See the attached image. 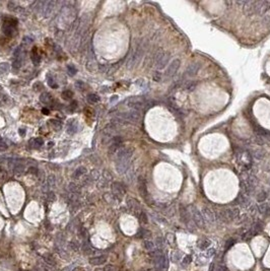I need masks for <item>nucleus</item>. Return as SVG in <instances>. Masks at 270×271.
<instances>
[{
  "label": "nucleus",
  "mask_w": 270,
  "mask_h": 271,
  "mask_svg": "<svg viewBox=\"0 0 270 271\" xmlns=\"http://www.w3.org/2000/svg\"><path fill=\"white\" fill-rule=\"evenodd\" d=\"M137 235L139 237H141V238H147V237L152 236V233L148 232V231H146V229H139V232H138Z\"/></svg>",
  "instance_id": "obj_35"
},
{
  "label": "nucleus",
  "mask_w": 270,
  "mask_h": 271,
  "mask_svg": "<svg viewBox=\"0 0 270 271\" xmlns=\"http://www.w3.org/2000/svg\"><path fill=\"white\" fill-rule=\"evenodd\" d=\"M267 197H268V193L266 192V191H260V192L256 195V199L259 203H262V202L266 201Z\"/></svg>",
  "instance_id": "obj_26"
},
{
  "label": "nucleus",
  "mask_w": 270,
  "mask_h": 271,
  "mask_svg": "<svg viewBox=\"0 0 270 271\" xmlns=\"http://www.w3.org/2000/svg\"><path fill=\"white\" fill-rule=\"evenodd\" d=\"M142 55H143V49H142L141 47H138V48L135 49L128 61V67H132V66L137 64L140 59H141Z\"/></svg>",
  "instance_id": "obj_13"
},
{
  "label": "nucleus",
  "mask_w": 270,
  "mask_h": 271,
  "mask_svg": "<svg viewBox=\"0 0 270 271\" xmlns=\"http://www.w3.org/2000/svg\"><path fill=\"white\" fill-rule=\"evenodd\" d=\"M244 4V11L248 15L252 14H264L270 9V1H245L240 2Z\"/></svg>",
  "instance_id": "obj_2"
},
{
  "label": "nucleus",
  "mask_w": 270,
  "mask_h": 271,
  "mask_svg": "<svg viewBox=\"0 0 270 271\" xmlns=\"http://www.w3.org/2000/svg\"><path fill=\"white\" fill-rule=\"evenodd\" d=\"M95 271H104V268H97Z\"/></svg>",
  "instance_id": "obj_57"
},
{
  "label": "nucleus",
  "mask_w": 270,
  "mask_h": 271,
  "mask_svg": "<svg viewBox=\"0 0 270 271\" xmlns=\"http://www.w3.org/2000/svg\"><path fill=\"white\" fill-rule=\"evenodd\" d=\"M40 60H41V58H40V55L37 52V48H34L33 53H32V61L34 62V64L38 65L40 63Z\"/></svg>",
  "instance_id": "obj_28"
},
{
  "label": "nucleus",
  "mask_w": 270,
  "mask_h": 271,
  "mask_svg": "<svg viewBox=\"0 0 270 271\" xmlns=\"http://www.w3.org/2000/svg\"><path fill=\"white\" fill-rule=\"evenodd\" d=\"M112 192H113V196H114L115 198L121 200L124 195H125L126 189L123 184L119 183V182H114V183L112 184Z\"/></svg>",
  "instance_id": "obj_11"
},
{
  "label": "nucleus",
  "mask_w": 270,
  "mask_h": 271,
  "mask_svg": "<svg viewBox=\"0 0 270 271\" xmlns=\"http://www.w3.org/2000/svg\"><path fill=\"white\" fill-rule=\"evenodd\" d=\"M23 170H24V165H22L21 162H17V164L14 165L13 171L15 174H21V173L23 172Z\"/></svg>",
  "instance_id": "obj_30"
},
{
  "label": "nucleus",
  "mask_w": 270,
  "mask_h": 271,
  "mask_svg": "<svg viewBox=\"0 0 270 271\" xmlns=\"http://www.w3.org/2000/svg\"><path fill=\"white\" fill-rule=\"evenodd\" d=\"M170 59H171L170 53H168V52H165V51L158 52L156 56V62H154L156 69H158V70L163 69V68L169 64Z\"/></svg>",
  "instance_id": "obj_5"
},
{
  "label": "nucleus",
  "mask_w": 270,
  "mask_h": 271,
  "mask_svg": "<svg viewBox=\"0 0 270 271\" xmlns=\"http://www.w3.org/2000/svg\"><path fill=\"white\" fill-rule=\"evenodd\" d=\"M237 201L240 205H243V206H248V205L250 204V200L247 197V195L243 194V193H240V194L238 195Z\"/></svg>",
  "instance_id": "obj_20"
},
{
  "label": "nucleus",
  "mask_w": 270,
  "mask_h": 271,
  "mask_svg": "<svg viewBox=\"0 0 270 271\" xmlns=\"http://www.w3.org/2000/svg\"><path fill=\"white\" fill-rule=\"evenodd\" d=\"M40 101L46 105H50V104H52V102H53V97H52V95H50V93H44L41 95V97H40Z\"/></svg>",
  "instance_id": "obj_23"
},
{
  "label": "nucleus",
  "mask_w": 270,
  "mask_h": 271,
  "mask_svg": "<svg viewBox=\"0 0 270 271\" xmlns=\"http://www.w3.org/2000/svg\"><path fill=\"white\" fill-rule=\"evenodd\" d=\"M7 144L5 143V141L3 140L1 137H0V151H3V150H6L7 149Z\"/></svg>",
  "instance_id": "obj_44"
},
{
  "label": "nucleus",
  "mask_w": 270,
  "mask_h": 271,
  "mask_svg": "<svg viewBox=\"0 0 270 271\" xmlns=\"http://www.w3.org/2000/svg\"><path fill=\"white\" fill-rule=\"evenodd\" d=\"M23 40H24V41H23V42H24V43H26V44H30V43H32V42H33V40H32V39H30V38H24V39H23Z\"/></svg>",
  "instance_id": "obj_52"
},
{
  "label": "nucleus",
  "mask_w": 270,
  "mask_h": 271,
  "mask_svg": "<svg viewBox=\"0 0 270 271\" xmlns=\"http://www.w3.org/2000/svg\"><path fill=\"white\" fill-rule=\"evenodd\" d=\"M10 70V66L8 63H1L0 64V73L1 74H5Z\"/></svg>",
  "instance_id": "obj_31"
},
{
  "label": "nucleus",
  "mask_w": 270,
  "mask_h": 271,
  "mask_svg": "<svg viewBox=\"0 0 270 271\" xmlns=\"http://www.w3.org/2000/svg\"><path fill=\"white\" fill-rule=\"evenodd\" d=\"M76 87H78L79 89H81V90H84V86H85V84L82 82V81H77L76 82Z\"/></svg>",
  "instance_id": "obj_47"
},
{
  "label": "nucleus",
  "mask_w": 270,
  "mask_h": 271,
  "mask_svg": "<svg viewBox=\"0 0 270 271\" xmlns=\"http://www.w3.org/2000/svg\"><path fill=\"white\" fill-rule=\"evenodd\" d=\"M198 248H200L201 250H205L208 248V246H210V241L207 239H200L197 242Z\"/></svg>",
  "instance_id": "obj_24"
},
{
  "label": "nucleus",
  "mask_w": 270,
  "mask_h": 271,
  "mask_svg": "<svg viewBox=\"0 0 270 271\" xmlns=\"http://www.w3.org/2000/svg\"><path fill=\"white\" fill-rule=\"evenodd\" d=\"M118 120L125 121V122H130V123H137L141 120V114H140V111L131 110V111L129 112H125V113L120 114L118 116Z\"/></svg>",
  "instance_id": "obj_4"
},
{
  "label": "nucleus",
  "mask_w": 270,
  "mask_h": 271,
  "mask_svg": "<svg viewBox=\"0 0 270 271\" xmlns=\"http://www.w3.org/2000/svg\"><path fill=\"white\" fill-rule=\"evenodd\" d=\"M47 78H48V84H49L51 87L55 88L57 87V84H56V81H54V78L52 77L51 74H49L48 76H47Z\"/></svg>",
  "instance_id": "obj_38"
},
{
  "label": "nucleus",
  "mask_w": 270,
  "mask_h": 271,
  "mask_svg": "<svg viewBox=\"0 0 270 271\" xmlns=\"http://www.w3.org/2000/svg\"><path fill=\"white\" fill-rule=\"evenodd\" d=\"M180 259H181V253L180 252H172V254H171V260H172V262L177 263V262L180 261Z\"/></svg>",
  "instance_id": "obj_32"
},
{
  "label": "nucleus",
  "mask_w": 270,
  "mask_h": 271,
  "mask_svg": "<svg viewBox=\"0 0 270 271\" xmlns=\"http://www.w3.org/2000/svg\"><path fill=\"white\" fill-rule=\"evenodd\" d=\"M167 241L169 242V244H170V245H174L175 242H176V238H175V235H174V234H171V233H169V234L167 235Z\"/></svg>",
  "instance_id": "obj_39"
},
{
  "label": "nucleus",
  "mask_w": 270,
  "mask_h": 271,
  "mask_svg": "<svg viewBox=\"0 0 270 271\" xmlns=\"http://www.w3.org/2000/svg\"><path fill=\"white\" fill-rule=\"evenodd\" d=\"M49 125L55 131H58V130L61 129V122L58 120H55V119H51L49 121Z\"/></svg>",
  "instance_id": "obj_25"
},
{
  "label": "nucleus",
  "mask_w": 270,
  "mask_h": 271,
  "mask_svg": "<svg viewBox=\"0 0 270 271\" xmlns=\"http://www.w3.org/2000/svg\"><path fill=\"white\" fill-rule=\"evenodd\" d=\"M154 80H156V81H161V74L159 73V72H156V74H154Z\"/></svg>",
  "instance_id": "obj_48"
},
{
  "label": "nucleus",
  "mask_w": 270,
  "mask_h": 271,
  "mask_svg": "<svg viewBox=\"0 0 270 271\" xmlns=\"http://www.w3.org/2000/svg\"><path fill=\"white\" fill-rule=\"evenodd\" d=\"M30 173H33V174H38L37 169H36V168H30Z\"/></svg>",
  "instance_id": "obj_54"
},
{
  "label": "nucleus",
  "mask_w": 270,
  "mask_h": 271,
  "mask_svg": "<svg viewBox=\"0 0 270 271\" xmlns=\"http://www.w3.org/2000/svg\"><path fill=\"white\" fill-rule=\"evenodd\" d=\"M132 154L133 148L131 147H123L116 152V170L119 174H123L129 169Z\"/></svg>",
  "instance_id": "obj_1"
},
{
  "label": "nucleus",
  "mask_w": 270,
  "mask_h": 271,
  "mask_svg": "<svg viewBox=\"0 0 270 271\" xmlns=\"http://www.w3.org/2000/svg\"><path fill=\"white\" fill-rule=\"evenodd\" d=\"M106 261H107V256L105 255L98 256V257H93L89 259V263H91V265H98V266L104 264Z\"/></svg>",
  "instance_id": "obj_18"
},
{
  "label": "nucleus",
  "mask_w": 270,
  "mask_h": 271,
  "mask_svg": "<svg viewBox=\"0 0 270 271\" xmlns=\"http://www.w3.org/2000/svg\"><path fill=\"white\" fill-rule=\"evenodd\" d=\"M42 113L44 114V115H49L50 112H49V110H48V109H46V108H44V109L42 110Z\"/></svg>",
  "instance_id": "obj_53"
},
{
  "label": "nucleus",
  "mask_w": 270,
  "mask_h": 271,
  "mask_svg": "<svg viewBox=\"0 0 270 271\" xmlns=\"http://www.w3.org/2000/svg\"><path fill=\"white\" fill-rule=\"evenodd\" d=\"M257 234H258V233H257L256 231L254 229V227H252V229H249V231H248V232L246 233V234H244L243 238H244L245 240H250V239H252V238H253V237L255 236V235H257Z\"/></svg>",
  "instance_id": "obj_29"
},
{
  "label": "nucleus",
  "mask_w": 270,
  "mask_h": 271,
  "mask_svg": "<svg viewBox=\"0 0 270 271\" xmlns=\"http://www.w3.org/2000/svg\"><path fill=\"white\" fill-rule=\"evenodd\" d=\"M77 129H78V124H77L76 121H75V120L70 121L69 124H68V126H67L68 134H70V135L74 134V133L77 132Z\"/></svg>",
  "instance_id": "obj_21"
},
{
  "label": "nucleus",
  "mask_w": 270,
  "mask_h": 271,
  "mask_svg": "<svg viewBox=\"0 0 270 271\" xmlns=\"http://www.w3.org/2000/svg\"><path fill=\"white\" fill-rule=\"evenodd\" d=\"M237 162L240 167H242L245 171H247L252 166V156L247 151H242L238 154Z\"/></svg>",
  "instance_id": "obj_6"
},
{
  "label": "nucleus",
  "mask_w": 270,
  "mask_h": 271,
  "mask_svg": "<svg viewBox=\"0 0 270 271\" xmlns=\"http://www.w3.org/2000/svg\"><path fill=\"white\" fill-rule=\"evenodd\" d=\"M191 260H192L191 256H189V255L185 256V258L183 259V265H184V266L189 265V264H190V262H191Z\"/></svg>",
  "instance_id": "obj_46"
},
{
  "label": "nucleus",
  "mask_w": 270,
  "mask_h": 271,
  "mask_svg": "<svg viewBox=\"0 0 270 271\" xmlns=\"http://www.w3.org/2000/svg\"><path fill=\"white\" fill-rule=\"evenodd\" d=\"M104 271H115V267L113 265H107L104 268Z\"/></svg>",
  "instance_id": "obj_49"
},
{
  "label": "nucleus",
  "mask_w": 270,
  "mask_h": 271,
  "mask_svg": "<svg viewBox=\"0 0 270 271\" xmlns=\"http://www.w3.org/2000/svg\"><path fill=\"white\" fill-rule=\"evenodd\" d=\"M189 211H190V214H191V217H192V219H193L194 223H195L198 227H200V229L204 227L205 221H204V219H203V216H202V214H201L200 211L198 210V209H196L194 206H192L191 210H189Z\"/></svg>",
  "instance_id": "obj_10"
},
{
  "label": "nucleus",
  "mask_w": 270,
  "mask_h": 271,
  "mask_svg": "<svg viewBox=\"0 0 270 271\" xmlns=\"http://www.w3.org/2000/svg\"><path fill=\"white\" fill-rule=\"evenodd\" d=\"M85 173V168H83V167H81V168H78V169L75 171V173H74V178L75 179H77V178H79V177L81 176L82 174H84Z\"/></svg>",
  "instance_id": "obj_37"
},
{
  "label": "nucleus",
  "mask_w": 270,
  "mask_h": 271,
  "mask_svg": "<svg viewBox=\"0 0 270 271\" xmlns=\"http://www.w3.org/2000/svg\"><path fill=\"white\" fill-rule=\"evenodd\" d=\"M67 70H68V73H69L70 75H74L77 72V69L75 68L74 65H69V66L67 67Z\"/></svg>",
  "instance_id": "obj_43"
},
{
  "label": "nucleus",
  "mask_w": 270,
  "mask_h": 271,
  "mask_svg": "<svg viewBox=\"0 0 270 271\" xmlns=\"http://www.w3.org/2000/svg\"><path fill=\"white\" fill-rule=\"evenodd\" d=\"M180 216H181V220L183 223H188L189 221H190L191 214H190V211H189L186 207L181 205V206H180Z\"/></svg>",
  "instance_id": "obj_17"
},
{
  "label": "nucleus",
  "mask_w": 270,
  "mask_h": 271,
  "mask_svg": "<svg viewBox=\"0 0 270 271\" xmlns=\"http://www.w3.org/2000/svg\"><path fill=\"white\" fill-rule=\"evenodd\" d=\"M201 214H202L204 221H206V223H212L215 221V214H214V212L209 207H203Z\"/></svg>",
  "instance_id": "obj_14"
},
{
  "label": "nucleus",
  "mask_w": 270,
  "mask_h": 271,
  "mask_svg": "<svg viewBox=\"0 0 270 271\" xmlns=\"http://www.w3.org/2000/svg\"><path fill=\"white\" fill-rule=\"evenodd\" d=\"M220 214L221 216H222V219L230 221V220H234L237 217H239V215H240V209L235 206L228 207V208L221 210Z\"/></svg>",
  "instance_id": "obj_8"
},
{
  "label": "nucleus",
  "mask_w": 270,
  "mask_h": 271,
  "mask_svg": "<svg viewBox=\"0 0 270 271\" xmlns=\"http://www.w3.org/2000/svg\"><path fill=\"white\" fill-rule=\"evenodd\" d=\"M261 153L263 154L264 152H263L262 150H261V149H259V150H255V151H254V154H253V155H254V156H255L256 158H258V160H261V158H263V155H261Z\"/></svg>",
  "instance_id": "obj_45"
},
{
  "label": "nucleus",
  "mask_w": 270,
  "mask_h": 271,
  "mask_svg": "<svg viewBox=\"0 0 270 271\" xmlns=\"http://www.w3.org/2000/svg\"><path fill=\"white\" fill-rule=\"evenodd\" d=\"M154 265H156V268L158 269H165V266H167V260H165V255L163 254V252H161V250H158V252L154 253Z\"/></svg>",
  "instance_id": "obj_12"
},
{
  "label": "nucleus",
  "mask_w": 270,
  "mask_h": 271,
  "mask_svg": "<svg viewBox=\"0 0 270 271\" xmlns=\"http://www.w3.org/2000/svg\"><path fill=\"white\" fill-rule=\"evenodd\" d=\"M87 101H89V103H93V104H95V103L99 102L100 101V97H99L98 95H96V93H91V95H87Z\"/></svg>",
  "instance_id": "obj_33"
},
{
  "label": "nucleus",
  "mask_w": 270,
  "mask_h": 271,
  "mask_svg": "<svg viewBox=\"0 0 270 271\" xmlns=\"http://www.w3.org/2000/svg\"><path fill=\"white\" fill-rule=\"evenodd\" d=\"M139 220H140V223H147V216H146V214H145L144 212H140L139 213Z\"/></svg>",
  "instance_id": "obj_42"
},
{
  "label": "nucleus",
  "mask_w": 270,
  "mask_h": 271,
  "mask_svg": "<svg viewBox=\"0 0 270 271\" xmlns=\"http://www.w3.org/2000/svg\"><path fill=\"white\" fill-rule=\"evenodd\" d=\"M72 95H73V93L71 90H64V91L62 93V97L66 101L70 100V99L72 97Z\"/></svg>",
  "instance_id": "obj_36"
},
{
  "label": "nucleus",
  "mask_w": 270,
  "mask_h": 271,
  "mask_svg": "<svg viewBox=\"0 0 270 271\" xmlns=\"http://www.w3.org/2000/svg\"><path fill=\"white\" fill-rule=\"evenodd\" d=\"M258 210L259 212L264 214V215L270 214V203H267V202H262V203H260V205L258 206Z\"/></svg>",
  "instance_id": "obj_19"
},
{
  "label": "nucleus",
  "mask_w": 270,
  "mask_h": 271,
  "mask_svg": "<svg viewBox=\"0 0 270 271\" xmlns=\"http://www.w3.org/2000/svg\"><path fill=\"white\" fill-rule=\"evenodd\" d=\"M45 263H47V264L49 265V266H54V265L56 264V262H55V259H54L53 257H52L51 255H48V256H45Z\"/></svg>",
  "instance_id": "obj_34"
},
{
  "label": "nucleus",
  "mask_w": 270,
  "mask_h": 271,
  "mask_svg": "<svg viewBox=\"0 0 270 271\" xmlns=\"http://www.w3.org/2000/svg\"><path fill=\"white\" fill-rule=\"evenodd\" d=\"M28 143H30V145L32 147L37 148V147H40V146H42L44 144V139L41 138V137H36V138H33L32 140H30Z\"/></svg>",
  "instance_id": "obj_22"
},
{
  "label": "nucleus",
  "mask_w": 270,
  "mask_h": 271,
  "mask_svg": "<svg viewBox=\"0 0 270 271\" xmlns=\"http://www.w3.org/2000/svg\"><path fill=\"white\" fill-rule=\"evenodd\" d=\"M234 244H235V241H234V240H230V241H228V242H226V249L231 248V247L234 245Z\"/></svg>",
  "instance_id": "obj_50"
},
{
  "label": "nucleus",
  "mask_w": 270,
  "mask_h": 271,
  "mask_svg": "<svg viewBox=\"0 0 270 271\" xmlns=\"http://www.w3.org/2000/svg\"><path fill=\"white\" fill-rule=\"evenodd\" d=\"M127 205H128L129 209L132 210L133 212H141L140 203L134 198H128L127 199Z\"/></svg>",
  "instance_id": "obj_16"
},
{
  "label": "nucleus",
  "mask_w": 270,
  "mask_h": 271,
  "mask_svg": "<svg viewBox=\"0 0 270 271\" xmlns=\"http://www.w3.org/2000/svg\"><path fill=\"white\" fill-rule=\"evenodd\" d=\"M180 65H181V61H180V59H175V60H173L172 62L170 63V65L168 66L167 70L165 71L163 78H165V80L172 78V77L177 73L178 69H179V67H180Z\"/></svg>",
  "instance_id": "obj_9"
},
{
  "label": "nucleus",
  "mask_w": 270,
  "mask_h": 271,
  "mask_svg": "<svg viewBox=\"0 0 270 271\" xmlns=\"http://www.w3.org/2000/svg\"><path fill=\"white\" fill-rule=\"evenodd\" d=\"M199 69H200V64L197 62H194L187 67L186 71H185V75H187L188 77H194L195 75H197Z\"/></svg>",
  "instance_id": "obj_15"
},
{
  "label": "nucleus",
  "mask_w": 270,
  "mask_h": 271,
  "mask_svg": "<svg viewBox=\"0 0 270 271\" xmlns=\"http://www.w3.org/2000/svg\"><path fill=\"white\" fill-rule=\"evenodd\" d=\"M156 245L158 246V248L161 249L165 246V242H163V238H161V237H158V238H156Z\"/></svg>",
  "instance_id": "obj_41"
},
{
  "label": "nucleus",
  "mask_w": 270,
  "mask_h": 271,
  "mask_svg": "<svg viewBox=\"0 0 270 271\" xmlns=\"http://www.w3.org/2000/svg\"><path fill=\"white\" fill-rule=\"evenodd\" d=\"M207 254H208V255H207L208 257H211L212 255H214V254H215V250H214V249H210V250L208 251Z\"/></svg>",
  "instance_id": "obj_51"
},
{
  "label": "nucleus",
  "mask_w": 270,
  "mask_h": 271,
  "mask_svg": "<svg viewBox=\"0 0 270 271\" xmlns=\"http://www.w3.org/2000/svg\"><path fill=\"white\" fill-rule=\"evenodd\" d=\"M19 134H21V136H23V135L26 134V131H24V129H19Z\"/></svg>",
  "instance_id": "obj_55"
},
{
  "label": "nucleus",
  "mask_w": 270,
  "mask_h": 271,
  "mask_svg": "<svg viewBox=\"0 0 270 271\" xmlns=\"http://www.w3.org/2000/svg\"><path fill=\"white\" fill-rule=\"evenodd\" d=\"M73 271H83V268H79L78 267V268H75Z\"/></svg>",
  "instance_id": "obj_56"
},
{
  "label": "nucleus",
  "mask_w": 270,
  "mask_h": 271,
  "mask_svg": "<svg viewBox=\"0 0 270 271\" xmlns=\"http://www.w3.org/2000/svg\"><path fill=\"white\" fill-rule=\"evenodd\" d=\"M127 106L130 108L131 110H136V111H140L141 109L145 108V107H152V105L149 104V102H146L144 99H142L140 97H133L127 100Z\"/></svg>",
  "instance_id": "obj_3"
},
{
  "label": "nucleus",
  "mask_w": 270,
  "mask_h": 271,
  "mask_svg": "<svg viewBox=\"0 0 270 271\" xmlns=\"http://www.w3.org/2000/svg\"><path fill=\"white\" fill-rule=\"evenodd\" d=\"M186 89L188 90V91H192V90H194L195 89V87H196V83L195 82H192V81H189L188 83L186 84Z\"/></svg>",
  "instance_id": "obj_40"
},
{
  "label": "nucleus",
  "mask_w": 270,
  "mask_h": 271,
  "mask_svg": "<svg viewBox=\"0 0 270 271\" xmlns=\"http://www.w3.org/2000/svg\"><path fill=\"white\" fill-rule=\"evenodd\" d=\"M143 247H144L147 251H152L156 248V245H154V242L150 241V240H145V241L143 242Z\"/></svg>",
  "instance_id": "obj_27"
},
{
  "label": "nucleus",
  "mask_w": 270,
  "mask_h": 271,
  "mask_svg": "<svg viewBox=\"0 0 270 271\" xmlns=\"http://www.w3.org/2000/svg\"><path fill=\"white\" fill-rule=\"evenodd\" d=\"M2 30L8 37H13L17 34V21L13 19H5L4 23H3Z\"/></svg>",
  "instance_id": "obj_7"
}]
</instances>
